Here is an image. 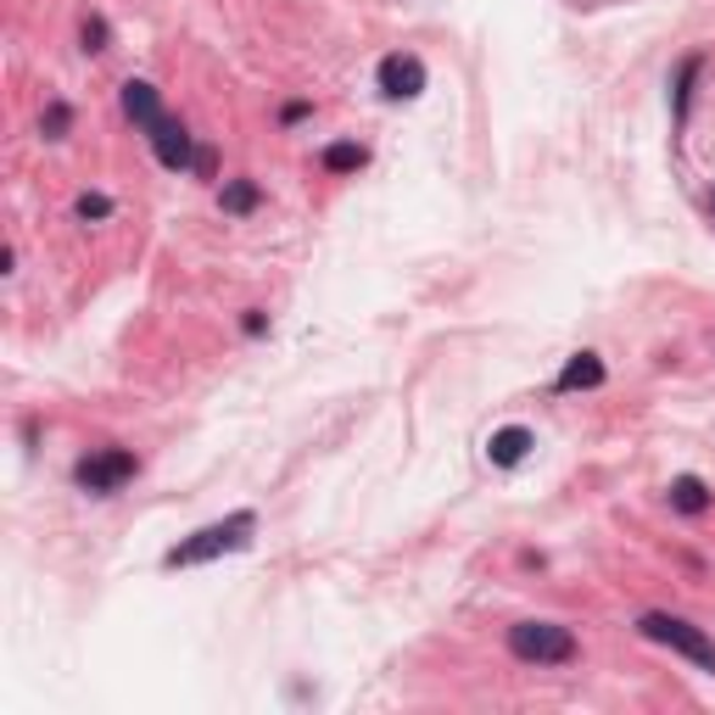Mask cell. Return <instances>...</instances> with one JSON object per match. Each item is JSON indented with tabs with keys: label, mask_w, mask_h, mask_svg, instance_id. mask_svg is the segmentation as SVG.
I'll return each mask as SVG.
<instances>
[{
	"label": "cell",
	"mask_w": 715,
	"mask_h": 715,
	"mask_svg": "<svg viewBox=\"0 0 715 715\" xmlns=\"http://www.w3.org/2000/svg\"><path fill=\"white\" fill-rule=\"evenodd\" d=\"M258 537V514L252 509H235V514H224V520H213V526H202L196 537H184V543H174L168 553H163V564L168 570H190V564H213V559H224V553H241L247 543Z\"/></svg>",
	"instance_id": "1"
},
{
	"label": "cell",
	"mask_w": 715,
	"mask_h": 715,
	"mask_svg": "<svg viewBox=\"0 0 715 715\" xmlns=\"http://www.w3.org/2000/svg\"><path fill=\"white\" fill-rule=\"evenodd\" d=\"M509 654L526 659V665H570L582 654V643H576L570 627H553V621H514L509 627Z\"/></svg>",
	"instance_id": "2"
},
{
	"label": "cell",
	"mask_w": 715,
	"mask_h": 715,
	"mask_svg": "<svg viewBox=\"0 0 715 715\" xmlns=\"http://www.w3.org/2000/svg\"><path fill=\"white\" fill-rule=\"evenodd\" d=\"M637 632L648 637V643H659V648H671V654H682V659H693L699 671H710L715 677V643L693 627V621H682V615H665V609H648L643 621H637Z\"/></svg>",
	"instance_id": "3"
},
{
	"label": "cell",
	"mask_w": 715,
	"mask_h": 715,
	"mask_svg": "<svg viewBox=\"0 0 715 715\" xmlns=\"http://www.w3.org/2000/svg\"><path fill=\"white\" fill-rule=\"evenodd\" d=\"M134 469H140V458H134L129 448H102V453H90V458L73 464V481H79L84 492H95V498H107V492H118L123 481H134Z\"/></svg>",
	"instance_id": "4"
},
{
	"label": "cell",
	"mask_w": 715,
	"mask_h": 715,
	"mask_svg": "<svg viewBox=\"0 0 715 715\" xmlns=\"http://www.w3.org/2000/svg\"><path fill=\"white\" fill-rule=\"evenodd\" d=\"M374 84L386 102H414V95H425V62L408 57V51H392V57H380Z\"/></svg>",
	"instance_id": "5"
},
{
	"label": "cell",
	"mask_w": 715,
	"mask_h": 715,
	"mask_svg": "<svg viewBox=\"0 0 715 715\" xmlns=\"http://www.w3.org/2000/svg\"><path fill=\"white\" fill-rule=\"evenodd\" d=\"M152 152H157V163H163V168H174V174L196 168V140H190V129H184V123H174V118H163V123L152 129Z\"/></svg>",
	"instance_id": "6"
},
{
	"label": "cell",
	"mask_w": 715,
	"mask_h": 715,
	"mask_svg": "<svg viewBox=\"0 0 715 715\" xmlns=\"http://www.w3.org/2000/svg\"><path fill=\"white\" fill-rule=\"evenodd\" d=\"M123 118L140 123L146 134L163 123V102H157V90H152L146 79H129V84H123Z\"/></svg>",
	"instance_id": "7"
},
{
	"label": "cell",
	"mask_w": 715,
	"mask_h": 715,
	"mask_svg": "<svg viewBox=\"0 0 715 715\" xmlns=\"http://www.w3.org/2000/svg\"><path fill=\"white\" fill-rule=\"evenodd\" d=\"M532 448H537V437L526 431V425H503V431H492V442H487V458H492L498 469H514Z\"/></svg>",
	"instance_id": "8"
},
{
	"label": "cell",
	"mask_w": 715,
	"mask_h": 715,
	"mask_svg": "<svg viewBox=\"0 0 715 715\" xmlns=\"http://www.w3.org/2000/svg\"><path fill=\"white\" fill-rule=\"evenodd\" d=\"M593 386H604V358L598 353H576L553 380V392H593Z\"/></svg>",
	"instance_id": "9"
},
{
	"label": "cell",
	"mask_w": 715,
	"mask_h": 715,
	"mask_svg": "<svg viewBox=\"0 0 715 715\" xmlns=\"http://www.w3.org/2000/svg\"><path fill=\"white\" fill-rule=\"evenodd\" d=\"M218 202H224V213H235V218H247V213H258V202H263V190H258V179H229V184L218 190Z\"/></svg>",
	"instance_id": "10"
},
{
	"label": "cell",
	"mask_w": 715,
	"mask_h": 715,
	"mask_svg": "<svg viewBox=\"0 0 715 715\" xmlns=\"http://www.w3.org/2000/svg\"><path fill=\"white\" fill-rule=\"evenodd\" d=\"M671 509L677 514H704L710 509V487L699 481V475H677V481H671Z\"/></svg>",
	"instance_id": "11"
},
{
	"label": "cell",
	"mask_w": 715,
	"mask_h": 715,
	"mask_svg": "<svg viewBox=\"0 0 715 715\" xmlns=\"http://www.w3.org/2000/svg\"><path fill=\"white\" fill-rule=\"evenodd\" d=\"M324 174H358L364 163H369V152L358 146V140H336V146H324Z\"/></svg>",
	"instance_id": "12"
},
{
	"label": "cell",
	"mask_w": 715,
	"mask_h": 715,
	"mask_svg": "<svg viewBox=\"0 0 715 715\" xmlns=\"http://www.w3.org/2000/svg\"><path fill=\"white\" fill-rule=\"evenodd\" d=\"M699 73H704V57L693 51V57L682 62V73H677V95H671V112H677V123H688V107H693V84H699Z\"/></svg>",
	"instance_id": "13"
},
{
	"label": "cell",
	"mask_w": 715,
	"mask_h": 715,
	"mask_svg": "<svg viewBox=\"0 0 715 715\" xmlns=\"http://www.w3.org/2000/svg\"><path fill=\"white\" fill-rule=\"evenodd\" d=\"M68 129H73V107H68V102H51V107H45V118H39V134H45V140H68Z\"/></svg>",
	"instance_id": "14"
},
{
	"label": "cell",
	"mask_w": 715,
	"mask_h": 715,
	"mask_svg": "<svg viewBox=\"0 0 715 715\" xmlns=\"http://www.w3.org/2000/svg\"><path fill=\"white\" fill-rule=\"evenodd\" d=\"M73 213L90 224V218H112V196H102V190H84V196L73 202Z\"/></svg>",
	"instance_id": "15"
},
{
	"label": "cell",
	"mask_w": 715,
	"mask_h": 715,
	"mask_svg": "<svg viewBox=\"0 0 715 715\" xmlns=\"http://www.w3.org/2000/svg\"><path fill=\"white\" fill-rule=\"evenodd\" d=\"M79 39H84V51H107V23L102 17H84Z\"/></svg>",
	"instance_id": "16"
},
{
	"label": "cell",
	"mask_w": 715,
	"mask_h": 715,
	"mask_svg": "<svg viewBox=\"0 0 715 715\" xmlns=\"http://www.w3.org/2000/svg\"><path fill=\"white\" fill-rule=\"evenodd\" d=\"M241 330H247V336H263V330H269V313H258V308H247V319H241Z\"/></svg>",
	"instance_id": "17"
},
{
	"label": "cell",
	"mask_w": 715,
	"mask_h": 715,
	"mask_svg": "<svg viewBox=\"0 0 715 715\" xmlns=\"http://www.w3.org/2000/svg\"><path fill=\"white\" fill-rule=\"evenodd\" d=\"M196 174H202V179H213V174H218V157H213V152H207V146H202V152H196Z\"/></svg>",
	"instance_id": "18"
},
{
	"label": "cell",
	"mask_w": 715,
	"mask_h": 715,
	"mask_svg": "<svg viewBox=\"0 0 715 715\" xmlns=\"http://www.w3.org/2000/svg\"><path fill=\"white\" fill-rule=\"evenodd\" d=\"M710 207H715V190H710Z\"/></svg>",
	"instance_id": "19"
}]
</instances>
